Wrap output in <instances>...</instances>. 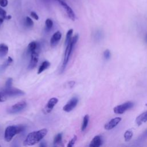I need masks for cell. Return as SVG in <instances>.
<instances>
[{"label": "cell", "mask_w": 147, "mask_h": 147, "mask_svg": "<svg viewBox=\"0 0 147 147\" xmlns=\"http://www.w3.org/2000/svg\"><path fill=\"white\" fill-rule=\"evenodd\" d=\"M47 131V129H42L29 133L24 141L23 145L24 146H31L39 142L46 136Z\"/></svg>", "instance_id": "cell-1"}, {"label": "cell", "mask_w": 147, "mask_h": 147, "mask_svg": "<svg viewBox=\"0 0 147 147\" xmlns=\"http://www.w3.org/2000/svg\"><path fill=\"white\" fill-rule=\"evenodd\" d=\"M79 38V36L78 34H75L74 37H72L71 40L69 41V42L66 45V48H65V51L64 52V60H63V65H62V68L63 70L64 69V68H65L69 57L71 56V54L72 53V52L74 49V48L75 47V45L76 44Z\"/></svg>", "instance_id": "cell-2"}, {"label": "cell", "mask_w": 147, "mask_h": 147, "mask_svg": "<svg viewBox=\"0 0 147 147\" xmlns=\"http://www.w3.org/2000/svg\"><path fill=\"white\" fill-rule=\"evenodd\" d=\"M25 130V127L22 125L20 126H7L5 131L4 138L6 141H10L13 137Z\"/></svg>", "instance_id": "cell-3"}, {"label": "cell", "mask_w": 147, "mask_h": 147, "mask_svg": "<svg viewBox=\"0 0 147 147\" xmlns=\"http://www.w3.org/2000/svg\"><path fill=\"white\" fill-rule=\"evenodd\" d=\"M1 93L4 95L5 97L6 96H20L23 95L25 94V92L17 88H13L12 87L9 88H6L3 89Z\"/></svg>", "instance_id": "cell-4"}, {"label": "cell", "mask_w": 147, "mask_h": 147, "mask_svg": "<svg viewBox=\"0 0 147 147\" xmlns=\"http://www.w3.org/2000/svg\"><path fill=\"white\" fill-rule=\"evenodd\" d=\"M134 106V103L132 102H126L121 105H118L114 108V112L115 114H121L125 113L127 110L130 109Z\"/></svg>", "instance_id": "cell-5"}, {"label": "cell", "mask_w": 147, "mask_h": 147, "mask_svg": "<svg viewBox=\"0 0 147 147\" xmlns=\"http://www.w3.org/2000/svg\"><path fill=\"white\" fill-rule=\"evenodd\" d=\"M26 106V103L25 101H21L9 107L7 110V112L9 114H16L24 110Z\"/></svg>", "instance_id": "cell-6"}, {"label": "cell", "mask_w": 147, "mask_h": 147, "mask_svg": "<svg viewBox=\"0 0 147 147\" xmlns=\"http://www.w3.org/2000/svg\"><path fill=\"white\" fill-rule=\"evenodd\" d=\"M57 2L59 3V4L64 8V10L65 11L66 13L67 14L68 17L72 20V21H75L76 18L75 14L72 10V9L63 1V0H56Z\"/></svg>", "instance_id": "cell-7"}, {"label": "cell", "mask_w": 147, "mask_h": 147, "mask_svg": "<svg viewBox=\"0 0 147 147\" xmlns=\"http://www.w3.org/2000/svg\"><path fill=\"white\" fill-rule=\"evenodd\" d=\"M78 103V98L76 96L71 98L67 104H65L63 109L65 112H70L72 111L77 105Z\"/></svg>", "instance_id": "cell-8"}, {"label": "cell", "mask_w": 147, "mask_h": 147, "mask_svg": "<svg viewBox=\"0 0 147 147\" xmlns=\"http://www.w3.org/2000/svg\"><path fill=\"white\" fill-rule=\"evenodd\" d=\"M121 121V117H115L111 119L105 125V129L106 130H111L115 127Z\"/></svg>", "instance_id": "cell-9"}, {"label": "cell", "mask_w": 147, "mask_h": 147, "mask_svg": "<svg viewBox=\"0 0 147 147\" xmlns=\"http://www.w3.org/2000/svg\"><path fill=\"white\" fill-rule=\"evenodd\" d=\"M58 102V99L56 98H51L48 102H47L44 110L45 111H46L47 113H50L52 109H53V107H55V106L57 104V103Z\"/></svg>", "instance_id": "cell-10"}, {"label": "cell", "mask_w": 147, "mask_h": 147, "mask_svg": "<svg viewBox=\"0 0 147 147\" xmlns=\"http://www.w3.org/2000/svg\"><path fill=\"white\" fill-rule=\"evenodd\" d=\"M38 55L37 52H36V51H33L31 52V60L28 65L29 69H33L37 65V64L38 62Z\"/></svg>", "instance_id": "cell-11"}, {"label": "cell", "mask_w": 147, "mask_h": 147, "mask_svg": "<svg viewBox=\"0 0 147 147\" xmlns=\"http://www.w3.org/2000/svg\"><path fill=\"white\" fill-rule=\"evenodd\" d=\"M61 37V33L60 31H57L55 32L53 36H52L50 41V44L51 47H55L56 46L57 43L59 42L60 40Z\"/></svg>", "instance_id": "cell-12"}, {"label": "cell", "mask_w": 147, "mask_h": 147, "mask_svg": "<svg viewBox=\"0 0 147 147\" xmlns=\"http://www.w3.org/2000/svg\"><path fill=\"white\" fill-rule=\"evenodd\" d=\"M147 121V110L143 112L141 114H140L138 117H137L136 119V123L140 126L142 125L143 123L146 122Z\"/></svg>", "instance_id": "cell-13"}, {"label": "cell", "mask_w": 147, "mask_h": 147, "mask_svg": "<svg viewBox=\"0 0 147 147\" xmlns=\"http://www.w3.org/2000/svg\"><path fill=\"white\" fill-rule=\"evenodd\" d=\"M102 144V139L100 136H95L91 140L90 146V147H99Z\"/></svg>", "instance_id": "cell-14"}, {"label": "cell", "mask_w": 147, "mask_h": 147, "mask_svg": "<svg viewBox=\"0 0 147 147\" xmlns=\"http://www.w3.org/2000/svg\"><path fill=\"white\" fill-rule=\"evenodd\" d=\"M9 48L7 45L3 43L0 44V58L4 57L8 53Z\"/></svg>", "instance_id": "cell-15"}, {"label": "cell", "mask_w": 147, "mask_h": 147, "mask_svg": "<svg viewBox=\"0 0 147 147\" xmlns=\"http://www.w3.org/2000/svg\"><path fill=\"white\" fill-rule=\"evenodd\" d=\"M50 65H51V63L48 61H43L41 63V64L40 65V66L39 67V68H38V71H37V74H41L44 70H45L46 69L49 68Z\"/></svg>", "instance_id": "cell-16"}, {"label": "cell", "mask_w": 147, "mask_h": 147, "mask_svg": "<svg viewBox=\"0 0 147 147\" xmlns=\"http://www.w3.org/2000/svg\"><path fill=\"white\" fill-rule=\"evenodd\" d=\"M53 145L55 146L62 145V134L61 133H59L55 137L53 140Z\"/></svg>", "instance_id": "cell-17"}, {"label": "cell", "mask_w": 147, "mask_h": 147, "mask_svg": "<svg viewBox=\"0 0 147 147\" xmlns=\"http://www.w3.org/2000/svg\"><path fill=\"white\" fill-rule=\"evenodd\" d=\"M88 121H89V116H88V115L86 114L84 117L83 120V123H82V127H81L82 131H84L86 129V127L88 125Z\"/></svg>", "instance_id": "cell-18"}, {"label": "cell", "mask_w": 147, "mask_h": 147, "mask_svg": "<svg viewBox=\"0 0 147 147\" xmlns=\"http://www.w3.org/2000/svg\"><path fill=\"white\" fill-rule=\"evenodd\" d=\"M133 131L131 130H127L124 133V138L126 141H130L133 137Z\"/></svg>", "instance_id": "cell-19"}, {"label": "cell", "mask_w": 147, "mask_h": 147, "mask_svg": "<svg viewBox=\"0 0 147 147\" xmlns=\"http://www.w3.org/2000/svg\"><path fill=\"white\" fill-rule=\"evenodd\" d=\"M37 47V42L35 41H32L28 45V51L30 52V53L33 51H36Z\"/></svg>", "instance_id": "cell-20"}, {"label": "cell", "mask_w": 147, "mask_h": 147, "mask_svg": "<svg viewBox=\"0 0 147 147\" xmlns=\"http://www.w3.org/2000/svg\"><path fill=\"white\" fill-rule=\"evenodd\" d=\"M72 33H73V29H69L66 34V38H65V46L69 42V41L71 40L72 39Z\"/></svg>", "instance_id": "cell-21"}, {"label": "cell", "mask_w": 147, "mask_h": 147, "mask_svg": "<svg viewBox=\"0 0 147 147\" xmlns=\"http://www.w3.org/2000/svg\"><path fill=\"white\" fill-rule=\"evenodd\" d=\"M13 63V59L10 57H8V59H7V60L2 64V65L1 66L2 68L3 69H5L7 66L10 65L11 63Z\"/></svg>", "instance_id": "cell-22"}, {"label": "cell", "mask_w": 147, "mask_h": 147, "mask_svg": "<svg viewBox=\"0 0 147 147\" xmlns=\"http://www.w3.org/2000/svg\"><path fill=\"white\" fill-rule=\"evenodd\" d=\"M147 138V129L145 130V131L138 137V138L137 139V142H142L143 141H144L145 140H146Z\"/></svg>", "instance_id": "cell-23"}, {"label": "cell", "mask_w": 147, "mask_h": 147, "mask_svg": "<svg viewBox=\"0 0 147 147\" xmlns=\"http://www.w3.org/2000/svg\"><path fill=\"white\" fill-rule=\"evenodd\" d=\"M45 26H46V28L48 30L51 29L53 26V21H52V20L50 18L47 19L46 21H45Z\"/></svg>", "instance_id": "cell-24"}, {"label": "cell", "mask_w": 147, "mask_h": 147, "mask_svg": "<svg viewBox=\"0 0 147 147\" xmlns=\"http://www.w3.org/2000/svg\"><path fill=\"white\" fill-rule=\"evenodd\" d=\"M33 24L34 23L30 17H26L25 19V25L28 27H32L33 25Z\"/></svg>", "instance_id": "cell-25"}, {"label": "cell", "mask_w": 147, "mask_h": 147, "mask_svg": "<svg viewBox=\"0 0 147 147\" xmlns=\"http://www.w3.org/2000/svg\"><path fill=\"white\" fill-rule=\"evenodd\" d=\"M76 139H77L76 136H74V137L69 141L68 144L67 145V146H68V147H72V146H73L74 145V144H75V142H76Z\"/></svg>", "instance_id": "cell-26"}, {"label": "cell", "mask_w": 147, "mask_h": 147, "mask_svg": "<svg viewBox=\"0 0 147 147\" xmlns=\"http://www.w3.org/2000/svg\"><path fill=\"white\" fill-rule=\"evenodd\" d=\"M103 56H104L105 59H106V60L109 59L110 58V56H111L110 51L109 49L105 50L103 52Z\"/></svg>", "instance_id": "cell-27"}, {"label": "cell", "mask_w": 147, "mask_h": 147, "mask_svg": "<svg viewBox=\"0 0 147 147\" xmlns=\"http://www.w3.org/2000/svg\"><path fill=\"white\" fill-rule=\"evenodd\" d=\"M12 82L13 79L12 78H8L6 82V84H5V87L6 88H9L11 87L12 85Z\"/></svg>", "instance_id": "cell-28"}, {"label": "cell", "mask_w": 147, "mask_h": 147, "mask_svg": "<svg viewBox=\"0 0 147 147\" xmlns=\"http://www.w3.org/2000/svg\"><path fill=\"white\" fill-rule=\"evenodd\" d=\"M0 16H1V17L3 18L4 19H6V11L2 9V7H1V6H0Z\"/></svg>", "instance_id": "cell-29"}, {"label": "cell", "mask_w": 147, "mask_h": 147, "mask_svg": "<svg viewBox=\"0 0 147 147\" xmlns=\"http://www.w3.org/2000/svg\"><path fill=\"white\" fill-rule=\"evenodd\" d=\"M8 4L7 0H0V6L1 7H6Z\"/></svg>", "instance_id": "cell-30"}, {"label": "cell", "mask_w": 147, "mask_h": 147, "mask_svg": "<svg viewBox=\"0 0 147 147\" xmlns=\"http://www.w3.org/2000/svg\"><path fill=\"white\" fill-rule=\"evenodd\" d=\"M30 16L35 20H38V15L36 14V13H35L34 11H32L30 13Z\"/></svg>", "instance_id": "cell-31"}, {"label": "cell", "mask_w": 147, "mask_h": 147, "mask_svg": "<svg viewBox=\"0 0 147 147\" xmlns=\"http://www.w3.org/2000/svg\"><path fill=\"white\" fill-rule=\"evenodd\" d=\"M5 99L6 97L4 95H3V94L1 92H0V102H3L5 100Z\"/></svg>", "instance_id": "cell-32"}, {"label": "cell", "mask_w": 147, "mask_h": 147, "mask_svg": "<svg viewBox=\"0 0 147 147\" xmlns=\"http://www.w3.org/2000/svg\"><path fill=\"white\" fill-rule=\"evenodd\" d=\"M40 146L41 147H44V146H46V144L44 142H41V144H40Z\"/></svg>", "instance_id": "cell-33"}, {"label": "cell", "mask_w": 147, "mask_h": 147, "mask_svg": "<svg viewBox=\"0 0 147 147\" xmlns=\"http://www.w3.org/2000/svg\"><path fill=\"white\" fill-rule=\"evenodd\" d=\"M3 20H4V18H2V17H0V25L3 23Z\"/></svg>", "instance_id": "cell-34"}, {"label": "cell", "mask_w": 147, "mask_h": 147, "mask_svg": "<svg viewBox=\"0 0 147 147\" xmlns=\"http://www.w3.org/2000/svg\"><path fill=\"white\" fill-rule=\"evenodd\" d=\"M145 41L147 42V33L145 35Z\"/></svg>", "instance_id": "cell-35"}, {"label": "cell", "mask_w": 147, "mask_h": 147, "mask_svg": "<svg viewBox=\"0 0 147 147\" xmlns=\"http://www.w3.org/2000/svg\"><path fill=\"white\" fill-rule=\"evenodd\" d=\"M63 1H64V0H63Z\"/></svg>", "instance_id": "cell-36"}]
</instances>
